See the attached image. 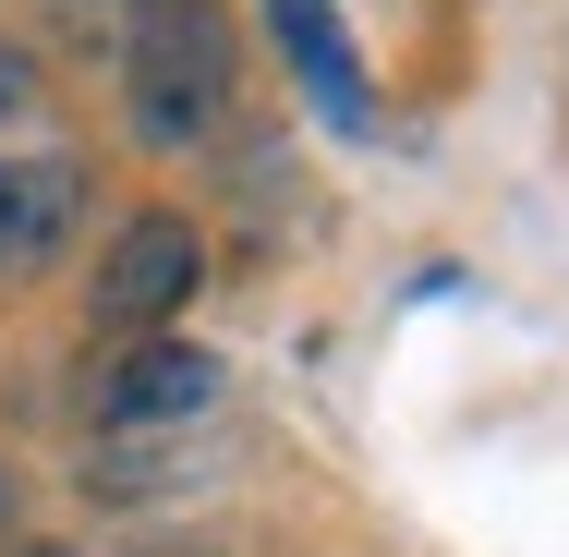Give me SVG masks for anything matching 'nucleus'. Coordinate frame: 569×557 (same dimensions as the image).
<instances>
[{
	"instance_id": "1",
	"label": "nucleus",
	"mask_w": 569,
	"mask_h": 557,
	"mask_svg": "<svg viewBox=\"0 0 569 557\" xmlns=\"http://www.w3.org/2000/svg\"><path fill=\"white\" fill-rule=\"evenodd\" d=\"M110 49H121V121H133V146H158V158L219 146L230 98H242V37H230L219 0H121Z\"/></svg>"
},
{
	"instance_id": "2",
	"label": "nucleus",
	"mask_w": 569,
	"mask_h": 557,
	"mask_svg": "<svg viewBox=\"0 0 569 557\" xmlns=\"http://www.w3.org/2000/svg\"><path fill=\"white\" fill-rule=\"evenodd\" d=\"M194 291H207V230L182 219V207H133L110 230V255H98V279H86V328L158 339V328H182Z\"/></svg>"
},
{
	"instance_id": "3",
	"label": "nucleus",
	"mask_w": 569,
	"mask_h": 557,
	"mask_svg": "<svg viewBox=\"0 0 569 557\" xmlns=\"http://www.w3.org/2000/svg\"><path fill=\"white\" fill-rule=\"evenodd\" d=\"M86 219H98V170H86V146H61V133L0 146V291L49 279V267L86 242Z\"/></svg>"
},
{
	"instance_id": "4",
	"label": "nucleus",
	"mask_w": 569,
	"mask_h": 557,
	"mask_svg": "<svg viewBox=\"0 0 569 557\" xmlns=\"http://www.w3.org/2000/svg\"><path fill=\"white\" fill-rule=\"evenodd\" d=\"M219 400H230V364H219L194 328L121 339L110 364H98V388H86L98 437H182V425H194V412H219Z\"/></svg>"
},
{
	"instance_id": "5",
	"label": "nucleus",
	"mask_w": 569,
	"mask_h": 557,
	"mask_svg": "<svg viewBox=\"0 0 569 557\" xmlns=\"http://www.w3.org/2000/svg\"><path fill=\"white\" fill-rule=\"evenodd\" d=\"M267 37H279L291 86L316 98V121H328V133H376V86H363V49H351L340 0H267Z\"/></svg>"
},
{
	"instance_id": "6",
	"label": "nucleus",
	"mask_w": 569,
	"mask_h": 557,
	"mask_svg": "<svg viewBox=\"0 0 569 557\" xmlns=\"http://www.w3.org/2000/svg\"><path fill=\"white\" fill-rule=\"evenodd\" d=\"M24 110H37V61L0 37V121H24Z\"/></svg>"
},
{
	"instance_id": "7",
	"label": "nucleus",
	"mask_w": 569,
	"mask_h": 557,
	"mask_svg": "<svg viewBox=\"0 0 569 557\" xmlns=\"http://www.w3.org/2000/svg\"><path fill=\"white\" fill-rule=\"evenodd\" d=\"M0 557H86V546H49V534H37V546H0Z\"/></svg>"
},
{
	"instance_id": "8",
	"label": "nucleus",
	"mask_w": 569,
	"mask_h": 557,
	"mask_svg": "<svg viewBox=\"0 0 569 557\" xmlns=\"http://www.w3.org/2000/svg\"><path fill=\"white\" fill-rule=\"evenodd\" d=\"M0 546H12V473H0Z\"/></svg>"
}]
</instances>
